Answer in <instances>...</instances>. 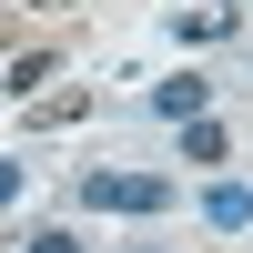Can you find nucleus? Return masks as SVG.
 <instances>
[{"mask_svg": "<svg viewBox=\"0 0 253 253\" xmlns=\"http://www.w3.org/2000/svg\"><path fill=\"white\" fill-rule=\"evenodd\" d=\"M172 31H182V41H193V51H203V41H223V31H233V10H182Z\"/></svg>", "mask_w": 253, "mask_h": 253, "instance_id": "423d86ee", "label": "nucleus"}, {"mask_svg": "<svg viewBox=\"0 0 253 253\" xmlns=\"http://www.w3.org/2000/svg\"><path fill=\"white\" fill-rule=\"evenodd\" d=\"M203 223L213 233H253V182H213L203 193Z\"/></svg>", "mask_w": 253, "mask_h": 253, "instance_id": "f03ea898", "label": "nucleus"}, {"mask_svg": "<svg viewBox=\"0 0 253 253\" xmlns=\"http://www.w3.org/2000/svg\"><path fill=\"white\" fill-rule=\"evenodd\" d=\"M152 112H172V122H193V112H203V81H152Z\"/></svg>", "mask_w": 253, "mask_h": 253, "instance_id": "20e7f679", "label": "nucleus"}, {"mask_svg": "<svg viewBox=\"0 0 253 253\" xmlns=\"http://www.w3.org/2000/svg\"><path fill=\"white\" fill-rule=\"evenodd\" d=\"M132 253H152V243H132Z\"/></svg>", "mask_w": 253, "mask_h": 253, "instance_id": "9d476101", "label": "nucleus"}, {"mask_svg": "<svg viewBox=\"0 0 253 253\" xmlns=\"http://www.w3.org/2000/svg\"><path fill=\"white\" fill-rule=\"evenodd\" d=\"M31 10H41V0H31Z\"/></svg>", "mask_w": 253, "mask_h": 253, "instance_id": "9b49d317", "label": "nucleus"}, {"mask_svg": "<svg viewBox=\"0 0 253 253\" xmlns=\"http://www.w3.org/2000/svg\"><path fill=\"white\" fill-rule=\"evenodd\" d=\"M41 81H51V51H20V61H10V91L41 101Z\"/></svg>", "mask_w": 253, "mask_h": 253, "instance_id": "0eeeda50", "label": "nucleus"}, {"mask_svg": "<svg viewBox=\"0 0 253 253\" xmlns=\"http://www.w3.org/2000/svg\"><path fill=\"white\" fill-rule=\"evenodd\" d=\"M20 253H81V233L71 223H41V233H20Z\"/></svg>", "mask_w": 253, "mask_h": 253, "instance_id": "6e6552de", "label": "nucleus"}, {"mask_svg": "<svg viewBox=\"0 0 253 253\" xmlns=\"http://www.w3.org/2000/svg\"><path fill=\"white\" fill-rule=\"evenodd\" d=\"M182 162H223V122H213V112L182 122Z\"/></svg>", "mask_w": 253, "mask_h": 253, "instance_id": "7ed1b4c3", "label": "nucleus"}, {"mask_svg": "<svg viewBox=\"0 0 253 253\" xmlns=\"http://www.w3.org/2000/svg\"><path fill=\"white\" fill-rule=\"evenodd\" d=\"M81 112H91V91H51V101H31L41 132H61V122H81Z\"/></svg>", "mask_w": 253, "mask_h": 253, "instance_id": "39448f33", "label": "nucleus"}, {"mask_svg": "<svg viewBox=\"0 0 253 253\" xmlns=\"http://www.w3.org/2000/svg\"><path fill=\"white\" fill-rule=\"evenodd\" d=\"M10 203H20V162H0V213H10Z\"/></svg>", "mask_w": 253, "mask_h": 253, "instance_id": "1a4fd4ad", "label": "nucleus"}, {"mask_svg": "<svg viewBox=\"0 0 253 253\" xmlns=\"http://www.w3.org/2000/svg\"><path fill=\"white\" fill-rule=\"evenodd\" d=\"M81 203L91 213H172V182L162 172H81Z\"/></svg>", "mask_w": 253, "mask_h": 253, "instance_id": "f257e3e1", "label": "nucleus"}]
</instances>
